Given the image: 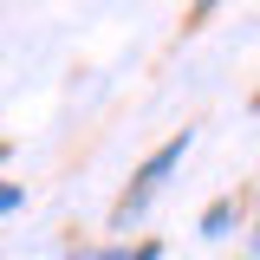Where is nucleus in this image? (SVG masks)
Segmentation results:
<instances>
[{"label": "nucleus", "instance_id": "1", "mask_svg": "<svg viewBox=\"0 0 260 260\" xmlns=\"http://www.w3.org/2000/svg\"><path fill=\"white\" fill-rule=\"evenodd\" d=\"M189 143H195L189 130H176V137H169L162 150H150V156H143V169L130 176V189L117 195V221H130V215H137V208H143V202L156 195V182H162V176H169V169H176L182 156H189Z\"/></svg>", "mask_w": 260, "mask_h": 260}, {"label": "nucleus", "instance_id": "2", "mask_svg": "<svg viewBox=\"0 0 260 260\" xmlns=\"http://www.w3.org/2000/svg\"><path fill=\"white\" fill-rule=\"evenodd\" d=\"M234 228V195H221V202H208V215H202V234L215 241V234H228Z\"/></svg>", "mask_w": 260, "mask_h": 260}, {"label": "nucleus", "instance_id": "3", "mask_svg": "<svg viewBox=\"0 0 260 260\" xmlns=\"http://www.w3.org/2000/svg\"><path fill=\"white\" fill-rule=\"evenodd\" d=\"M20 202H26V189H20V182H0V215H13Z\"/></svg>", "mask_w": 260, "mask_h": 260}, {"label": "nucleus", "instance_id": "4", "mask_svg": "<svg viewBox=\"0 0 260 260\" xmlns=\"http://www.w3.org/2000/svg\"><path fill=\"white\" fill-rule=\"evenodd\" d=\"M156 254H162L156 241H143V247H137V254H124V260H156Z\"/></svg>", "mask_w": 260, "mask_h": 260}, {"label": "nucleus", "instance_id": "5", "mask_svg": "<svg viewBox=\"0 0 260 260\" xmlns=\"http://www.w3.org/2000/svg\"><path fill=\"white\" fill-rule=\"evenodd\" d=\"M91 260H124V254H117V247H104V254H91Z\"/></svg>", "mask_w": 260, "mask_h": 260}, {"label": "nucleus", "instance_id": "6", "mask_svg": "<svg viewBox=\"0 0 260 260\" xmlns=\"http://www.w3.org/2000/svg\"><path fill=\"white\" fill-rule=\"evenodd\" d=\"M254 247H260V221H254Z\"/></svg>", "mask_w": 260, "mask_h": 260}, {"label": "nucleus", "instance_id": "7", "mask_svg": "<svg viewBox=\"0 0 260 260\" xmlns=\"http://www.w3.org/2000/svg\"><path fill=\"white\" fill-rule=\"evenodd\" d=\"M254 111H260V91H254Z\"/></svg>", "mask_w": 260, "mask_h": 260}]
</instances>
